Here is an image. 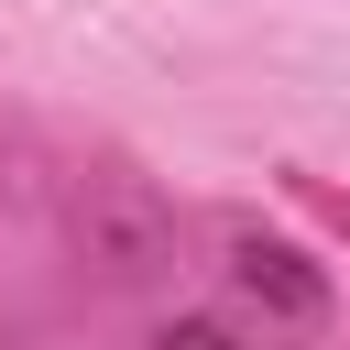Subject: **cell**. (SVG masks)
Segmentation results:
<instances>
[{
  "label": "cell",
  "instance_id": "obj_1",
  "mask_svg": "<svg viewBox=\"0 0 350 350\" xmlns=\"http://www.w3.org/2000/svg\"><path fill=\"white\" fill-rule=\"evenodd\" d=\"M241 284H252V295H273L284 317H317V306H328V295H317V273H295V252H284V241H241Z\"/></svg>",
  "mask_w": 350,
  "mask_h": 350
},
{
  "label": "cell",
  "instance_id": "obj_2",
  "mask_svg": "<svg viewBox=\"0 0 350 350\" xmlns=\"http://www.w3.org/2000/svg\"><path fill=\"white\" fill-rule=\"evenodd\" d=\"M153 350H241V339H230V328H219V317H175V328H164V339H153Z\"/></svg>",
  "mask_w": 350,
  "mask_h": 350
}]
</instances>
